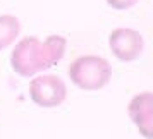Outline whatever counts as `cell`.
Instances as JSON below:
<instances>
[{"mask_svg":"<svg viewBox=\"0 0 153 139\" xmlns=\"http://www.w3.org/2000/svg\"><path fill=\"white\" fill-rule=\"evenodd\" d=\"M108 48L120 62H134L145 50V40L132 28H115L108 35Z\"/></svg>","mask_w":153,"mask_h":139,"instance_id":"4","label":"cell"},{"mask_svg":"<svg viewBox=\"0 0 153 139\" xmlns=\"http://www.w3.org/2000/svg\"><path fill=\"white\" fill-rule=\"evenodd\" d=\"M112 9H117V10H127L136 5L138 0H105Z\"/></svg>","mask_w":153,"mask_h":139,"instance_id":"7","label":"cell"},{"mask_svg":"<svg viewBox=\"0 0 153 139\" xmlns=\"http://www.w3.org/2000/svg\"><path fill=\"white\" fill-rule=\"evenodd\" d=\"M29 96L42 108H55L65 101L67 86L57 74H42L31 79Z\"/></svg>","mask_w":153,"mask_h":139,"instance_id":"3","label":"cell"},{"mask_svg":"<svg viewBox=\"0 0 153 139\" xmlns=\"http://www.w3.org/2000/svg\"><path fill=\"white\" fill-rule=\"evenodd\" d=\"M127 113L138 132L145 139H153V95L150 91L138 93L129 100Z\"/></svg>","mask_w":153,"mask_h":139,"instance_id":"5","label":"cell"},{"mask_svg":"<svg viewBox=\"0 0 153 139\" xmlns=\"http://www.w3.org/2000/svg\"><path fill=\"white\" fill-rule=\"evenodd\" d=\"M67 40L60 35H50L45 40L26 36L16 43L10 53V65L21 77L35 76L42 70L52 69L64 58Z\"/></svg>","mask_w":153,"mask_h":139,"instance_id":"1","label":"cell"},{"mask_svg":"<svg viewBox=\"0 0 153 139\" xmlns=\"http://www.w3.org/2000/svg\"><path fill=\"white\" fill-rule=\"evenodd\" d=\"M21 33V22L12 14L0 16V50L10 47Z\"/></svg>","mask_w":153,"mask_h":139,"instance_id":"6","label":"cell"},{"mask_svg":"<svg viewBox=\"0 0 153 139\" xmlns=\"http://www.w3.org/2000/svg\"><path fill=\"white\" fill-rule=\"evenodd\" d=\"M71 83L83 91L103 89L112 79L110 62L100 55H81L67 67Z\"/></svg>","mask_w":153,"mask_h":139,"instance_id":"2","label":"cell"}]
</instances>
